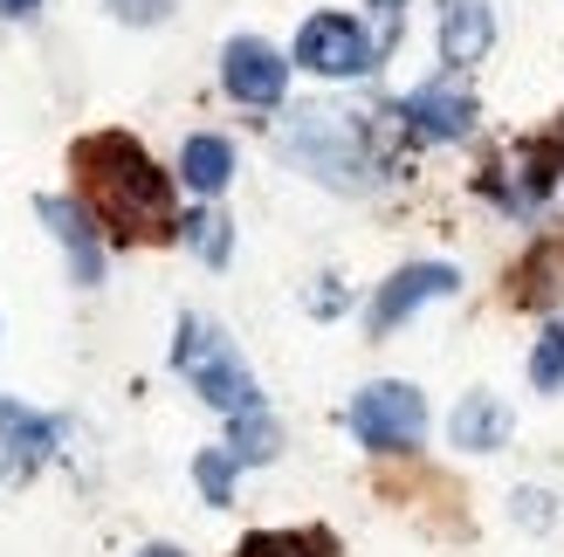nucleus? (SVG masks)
<instances>
[{
  "label": "nucleus",
  "instance_id": "f257e3e1",
  "mask_svg": "<svg viewBox=\"0 0 564 557\" xmlns=\"http://www.w3.org/2000/svg\"><path fill=\"white\" fill-rule=\"evenodd\" d=\"M76 173L83 193H90V214L104 220L110 234L124 241H159L180 228L173 214V179L145 159V145H131L124 131H97L76 145Z\"/></svg>",
  "mask_w": 564,
  "mask_h": 557
},
{
  "label": "nucleus",
  "instance_id": "f03ea898",
  "mask_svg": "<svg viewBox=\"0 0 564 557\" xmlns=\"http://www.w3.org/2000/svg\"><path fill=\"white\" fill-rule=\"evenodd\" d=\"M282 152L296 165H310L324 186L337 193H365L386 179V145H379V124L365 110H345V103H310L282 124Z\"/></svg>",
  "mask_w": 564,
  "mask_h": 557
},
{
  "label": "nucleus",
  "instance_id": "7ed1b4c3",
  "mask_svg": "<svg viewBox=\"0 0 564 557\" xmlns=\"http://www.w3.org/2000/svg\"><path fill=\"white\" fill-rule=\"evenodd\" d=\"M173 365H180V379L193 385V393H200L207 406H220L228 421H241V413H262V385H256V372L241 365V351L220 338L207 317H180Z\"/></svg>",
  "mask_w": 564,
  "mask_h": 557
},
{
  "label": "nucleus",
  "instance_id": "20e7f679",
  "mask_svg": "<svg viewBox=\"0 0 564 557\" xmlns=\"http://www.w3.org/2000/svg\"><path fill=\"white\" fill-rule=\"evenodd\" d=\"M345 427L358 434V448H372V455H406V448H420V434H427V400H420V385H406V379H379L351 400Z\"/></svg>",
  "mask_w": 564,
  "mask_h": 557
},
{
  "label": "nucleus",
  "instance_id": "39448f33",
  "mask_svg": "<svg viewBox=\"0 0 564 557\" xmlns=\"http://www.w3.org/2000/svg\"><path fill=\"white\" fill-rule=\"evenodd\" d=\"M379 35L365 21H351V14H310L303 28H296V63L310 69V76H372L379 69Z\"/></svg>",
  "mask_w": 564,
  "mask_h": 557
},
{
  "label": "nucleus",
  "instance_id": "423d86ee",
  "mask_svg": "<svg viewBox=\"0 0 564 557\" xmlns=\"http://www.w3.org/2000/svg\"><path fill=\"white\" fill-rule=\"evenodd\" d=\"M220 83H228V97L248 103V110H275L282 90H290V63L256 42V35H235L228 48H220Z\"/></svg>",
  "mask_w": 564,
  "mask_h": 557
},
{
  "label": "nucleus",
  "instance_id": "0eeeda50",
  "mask_svg": "<svg viewBox=\"0 0 564 557\" xmlns=\"http://www.w3.org/2000/svg\"><path fill=\"white\" fill-rule=\"evenodd\" d=\"M462 290V275L447 269V262H413V269H400L392 283H379V296H372V310H365V330L372 338H386V330H400L420 303H434V296H455Z\"/></svg>",
  "mask_w": 564,
  "mask_h": 557
},
{
  "label": "nucleus",
  "instance_id": "6e6552de",
  "mask_svg": "<svg viewBox=\"0 0 564 557\" xmlns=\"http://www.w3.org/2000/svg\"><path fill=\"white\" fill-rule=\"evenodd\" d=\"M400 124L413 138H427V145H455V138L475 131V97L462 83H420V90L400 103Z\"/></svg>",
  "mask_w": 564,
  "mask_h": 557
},
{
  "label": "nucleus",
  "instance_id": "1a4fd4ad",
  "mask_svg": "<svg viewBox=\"0 0 564 557\" xmlns=\"http://www.w3.org/2000/svg\"><path fill=\"white\" fill-rule=\"evenodd\" d=\"M48 455H55V421H42L21 400H0V489L28 482Z\"/></svg>",
  "mask_w": 564,
  "mask_h": 557
},
{
  "label": "nucleus",
  "instance_id": "9d476101",
  "mask_svg": "<svg viewBox=\"0 0 564 557\" xmlns=\"http://www.w3.org/2000/svg\"><path fill=\"white\" fill-rule=\"evenodd\" d=\"M42 220L55 228V241H63V255H69V275L83 290L104 283V241H97V214L90 207H76V200H42Z\"/></svg>",
  "mask_w": 564,
  "mask_h": 557
},
{
  "label": "nucleus",
  "instance_id": "9b49d317",
  "mask_svg": "<svg viewBox=\"0 0 564 557\" xmlns=\"http://www.w3.org/2000/svg\"><path fill=\"white\" fill-rule=\"evenodd\" d=\"M557 173H564V131H544V138H530V145L517 152V165H510V186H502V200H510L517 214L544 207L551 193H557Z\"/></svg>",
  "mask_w": 564,
  "mask_h": 557
},
{
  "label": "nucleus",
  "instance_id": "f8f14e48",
  "mask_svg": "<svg viewBox=\"0 0 564 557\" xmlns=\"http://www.w3.org/2000/svg\"><path fill=\"white\" fill-rule=\"evenodd\" d=\"M496 42V14L489 0H441V63L447 69H475Z\"/></svg>",
  "mask_w": 564,
  "mask_h": 557
},
{
  "label": "nucleus",
  "instance_id": "ddd939ff",
  "mask_svg": "<svg viewBox=\"0 0 564 557\" xmlns=\"http://www.w3.org/2000/svg\"><path fill=\"white\" fill-rule=\"evenodd\" d=\"M455 448H468V455H496V448H510V406H502L496 393H468L462 406H455Z\"/></svg>",
  "mask_w": 564,
  "mask_h": 557
},
{
  "label": "nucleus",
  "instance_id": "4468645a",
  "mask_svg": "<svg viewBox=\"0 0 564 557\" xmlns=\"http://www.w3.org/2000/svg\"><path fill=\"white\" fill-rule=\"evenodd\" d=\"M180 179L200 193V200H214V193L235 179V145H228V138H214V131L186 138V145H180Z\"/></svg>",
  "mask_w": 564,
  "mask_h": 557
},
{
  "label": "nucleus",
  "instance_id": "2eb2a0df",
  "mask_svg": "<svg viewBox=\"0 0 564 557\" xmlns=\"http://www.w3.org/2000/svg\"><path fill=\"white\" fill-rule=\"evenodd\" d=\"M275 448H282V434H275V421H269V406L228 421V455H235V461H275Z\"/></svg>",
  "mask_w": 564,
  "mask_h": 557
},
{
  "label": "nucleus",
  "instance_id": "dca6fc26",
  "mask_svg": "<svg viewBox=\"0 0 564 557\" xmlns=\"http://www.w3.org/2000/svg\"><path fill=\"white\" fill-rule=\"evenodd\" d=\"M530 385L538 393H564V317H551L544 338L530 345Z\"/></svg>",
  "mask_w": 564,
  "mask_h": 557
},
{
  "label": "nucleus",
  "instance_id": "f3484780",
  "mask_svg": "<svg viewBox=\"0 0 564 557\" xmlns=\"http://www.w3.org/2000/svg\"><path fill=\"white\" fill-rule=\"evenodd\" d=\"M235 557H330L324 537H303V531H256V537H241Z\"/></svg>",
  "mask_w": 564,
  "mask_h": 557
},
{
  "label": "nucleus",
  "instance_id": "a211bd4d",
  "mask_svg": "<svg viewBox=\"0 0 564 557\" xmlns=\"http://www.w3.org/2000/svg\"><path fill=\"white\" fill-rule=\"evenodd\" d=\"M517 296H523V303H557V296H564V255H557V248H544V255L523 262Z\"/></svg>",
  "mask_w": 564,
  "mask_h": 557
},
{
  "label": "nucleus",
  "instance_id": "6ab92c4d",
  "mask_svg": "<svg viewBox=\"0 0 564 557\" xmlns=\"http://www.w3.org/2000/svg\"><path fill=\"white\" fill-rule=\"evenodd\" d=\"M186 241H193V255L200 262H228V248H235V234H228V220H220L214 207H200V214H186Z\"/></svg>",
  "mask_w": 564,
  "mask_h": 557
},
{
  "label": "nucleus",
  "instance_id": "aec40b11",
  "mask_svg": "<svg viewBox=\"0 0 564 557\" xmlns=\"http://www.w3.org/2000/svg\"><path fill=\"white\" fill-rule=\"evenodd\" d=\"M235 455L228 448H207L200 461H193V476H200V489H207V503H235Z\"/></svg>",
  "mask_w": 564,
  "mask_h": 557
},
{
  "label": "nucleus",
  "instance_id": "412c9836",
  "mask_svg": "<svg viewBox=\"0 0 564 557\" xmlns=\"http://www.w3.org/2000/svg\"><path fill=\"white\" fill-rule=\"evenodd\" d=\"M110 8H118V21H165L173 0H110Z\"/></svg>",
  "mask_w": 564,
  "mask_h": 557
},
{
  "label": "nucleus",
  "instance_id": "4be33fe9",
  "mask_svg": "<svg viewBox=\"0 0 564 557\" xmlns=\"http://www.w3.org/2000/svg\"><path fill=\"white\" fill-rule=\"evenodd\" d=\"M379 8V48H392L400 42V14H406V0H372Z\"/></svg>",
  "mask_w": 564,
  "mask_h": 557
},
{
  "label": "nucleus",
  "instance_id": "5701e85b",
  "mask_svg": "<svg viewBox=\"0 0 564 557\" xmlns=\"http://www.w3.org/2000/svg\"><path fill=\"white\" fill-rule=\"evenodd\" d=\"M544 503H551V495H530V489H523V495H517V516H523V523H551Z\"/></svg>",
  "mask_w": 564,
  "mask_h": 557
},
{
  "label": "nucleus",
  "instance_id": "b1692460",
  "mask_svg": "<svg viewBox=\"0 0 564 557\" xmlns=\"http://www.w3.org/2000/svg\"><path fill=\"white\" fill-rule=\"evenodd\" d=\"M42 0H0V21H21V14H35Z\"/></svg>",
  "mask_w": 564,
  "mask_h": 557
},
{
  "label": "nucleus",
  "instance_id": "393cba45",
  "mask_svg": "<svg viewBox=\"0 0 564 557\" xmlns=\"http://www.w3.org/2000/svg\"><path fill=\"white\" fill-rule=\"evenodd\" d=\"M138 557H180V550H165V544H152V550H138Z\"/></svg>",
  "mask_w": 564,
  "mask_h": 557
}]
</instances>
